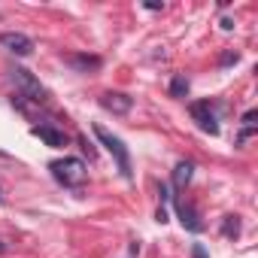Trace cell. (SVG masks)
<instances>
[{
  "mask_svg": "<svg viewBox=\"0 0 258 258\" xmlns=\"http://www.w3.org/2000/svg\"><path fill=\"white\" fill-rule=\"evenodd\" d=\"M176 210H179V216H182V225H185L188 231H195V234H198V231H204V222L198 219V213H195V207H191V204H179Z\"/></svg>",
  "mask_w": 258,
  "mask_h": 258,
  "instance_id": "9",
  "label": "cell"
},
{
  "mask_svg": "<svg viewBox=\"0 0 258 258\" xmlns=\"http://www.w3.org/2000/svg\"><path fill=\"white\" fill-rule=\"evenodd\" d=\"M255 115H258L255 109H249V112L243 115V124H246V131H252V124H255Z\"/></svg>",
  "mask_w": 258,
  "mask_h": 258,
  "instance_id": "13",
  "label": "cell"
},
{
  "mask_svg": "<svg viewBox=\"0 0 258 258\" xmlns=\"http://www.w3.org/2000/svg\"><path fill=\"white\" fill-rule=\"evenodd\" d=\"M64 61H67L70 67L82 70V73H88V70H97V67H100V58H97V55H67Z\"/></svg>",
  "mask_w": 258,
  "mask_h": 258,
  "instance_id": "8",
  "label": "cell"
},
{
  "mask_svg": "<svg viewBox=\"0 0 258 258\" xmlns=\"http://www.w3.org/2000/svg\"><path fill=\"white\" fill-rule=\"evenodd\" d=\"M191 170H195L191 161H179V164L173 167V185H176V188H185L188 179H191Z\"/></svg>",
  "mask_w": 258,
  "mask_h": 258,
  "instance_id": "10",
  "label": "cell"
},
{
  "mask_svg": "<svg viewBox=\"0 0 258 258\" xmlns=\"http://www.w3.org/2000/svg\"><path fill=\"white\" fill-rule=\"evenodd\" d=\"M237 61V52H228V55H222V64L228 67V64H234Z\"/></svg>",
  "mask_w": 258,
  "mask_h": 258,
  "instance_id": "15",
  "label": "cell"
},
{
  "mask_svg": "<svg viewBox=\"0 0 258 258\" xmlns=\"http://www.w3.org/2000/svg\"><path fill=\"white\" fill-rule=\"evenodd\" d=\"M191 258H210V255H207V249H204L201 243H195V246H191Z\"/></svg>",
  "mask_w": 258,
  "mask_h": 258,
  "instance_id": "14",
  "label": "cell"
},
{
  "mask_svg": "<svg viewBox=\"0 0 258 258\" xmlns=\"http://www.w3.org/2000/svg\"><path fill=\"white\" fill-rule=\"evenodd\" d=\"M49 170H52V176L61 182V185H67V188H73V185H82L85 182V161H79V158H61V161H52L49 164Z\"/></svg>",
  "mask_w": 258,
  "mask_h": 258,
  "instance_id": "2",
  "label": "cell"
},
{
  "mask_svg": "<svg viewBox=\"0 0 258 258\" xmlns=\"http://www.w3.org/2000/svg\"><path fill=\"white\" fill-rule=\"evenodd\" d=\"M222 234H225V237H237V234H240V222H237V216H225V222H222Z\"/></svg>",
  "mask_w": 258,
  "mask_h": 258,
  "instance_id": "12",
  "label": "cell"
},
{
  "mask_svg": "<svg viewBox=\"0 0 258 258\" xmlns=\"http://www.w3.org/2000/svg\"><path fill=\"white\" fill-rule=\"evenodd\" d=\"M191 109V115H195V121H198V127L201 131H207V134H219V121H216V112L210 109V103L207 100H198V103H191L188 106Z\"/></svg>",
  "mask_w": 258,
  "mask_h": 258,
  "instance_id": "5",
  "label": "cell"
},
{
  "mask_svg": "<svg viewBox=\"0 0 258 258\" xmlns=\"http://www.w3.org/2000/svg\"><path fill=\"white\" fill-rule=\"evenodd\" d=\"M188 94V79L185 76H173L170 79V97H185Z\"/></svg>",
  "mask_w": 258,
  "mask_h": 258,
  "instance_id": "11",
  "label": "cell"
},
{
  "mask_svg": "<svg viewBox=\"0 0 258 258\" xmlns=\"http://www.w3.org/2000/svg\"><path fill=\"white\" fill-rule=\"evenodd\" d=\"M13 82H16V88H19V97H28V100H34V103H46V100H49V91L40 85V79H37L31 70L13 67Z\"/></svg>",
  "mask_w": 258,
  "mask_h": 258,
  "instance_id": "3",
  "label": "cell"
},
{
  "mask_svg": "<svg viewBox=\"0 0 258 258\" xmlns=\"http://www.w3.org/2000/svg\"><path fill=\"white\" fill-rule=\"evenodd\" d=\"M100 106L109 109V112H115V115H124V112L134 109V97H127V94H121V91H106V94L100 97Z\"/></svg>",
  "mask_w": 258,
  "mask_h": 258,
  "instance_id": "6",
  "label": "cell"
},
{
  "mask_svg": "<svg viewBox=\"0 0 258 258\" xmlns=\"http://www.w3.org/2000/svg\"><path fill=\"white\" fill-rule=\"evenodd\" d=\"M4 249H7V246H4V243H0V252H4Z\"/></svg>",
  "mask_w": 258,
  "mask_h": 258,
  "instance_id": "16",
  "label": "cell"
},
{
  "mask_svg": "<svg viewBox=\"0 0 258 258\" xmlns=\"http://www.w3.org/2000/svg\"><path fill=\"white\" fill-rule=\"evenodd\" d=\"M0 46L10 49V52H13V55H19V58H28V55L34 52V40H31L28 34H19V31H7V34H0Z\"/></svg>",
  "mask_w": 258,
  "mask_h": 258,
  "instance_id": "4",
  "label": "cell"
},
{
  "mask_svg": "<svg viewBox=\"0 0 258 258\" xmlns=\"http://www.w3.org/2000/svg\"><path fill=\"white\" fill-rule=\"evenodd\" d=\"M94 137L106 146V152L115 158V164H118V173L124 176V179H131L134 176V170H131V152H127V146L115 137V134H109L103 124H94Z\"/></svg>",
  "mask_w": 258,
  "mask_h": 258,
  "instance_id": "1",
  "label": "cell"
},
{
  "mask_svg": "<svg viewBox=\"0 0 258 258\" xmlns=\"http://www.w3.org/2000/svg\"><path fill=\"white\" fill-rule=\"evenodd\" d=\"M31 134L40 137V140H43L46 146H52V149H64V146H67V134L58 131V127H52V124H34Z\"/></svg>",
  "mask_w": 258,
  "mask_h": 258,
  "instance_id": "7",
  "label": "cell"
}]
</instances>
